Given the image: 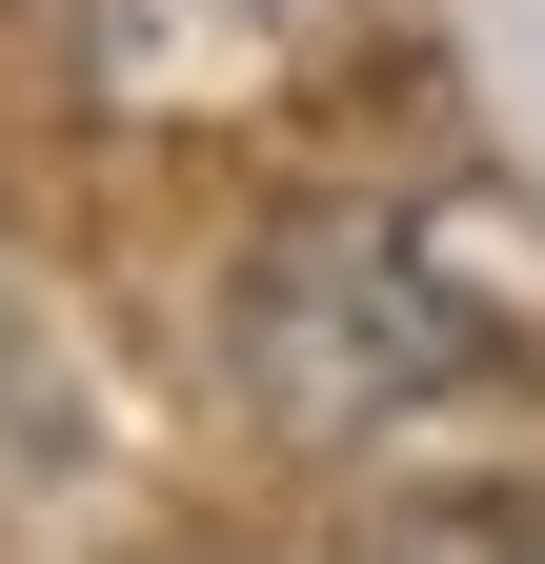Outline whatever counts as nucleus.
<instances>
[{"label":"nucleus","instance_id":"obj_1","mask_svg":"<svg viewBox=\"0 0 545 564\" xmlns=\"http://www.w3.org/2000/svg\"><path fill=\"white\" fill-rule=\"evenodd\" d=\"M445 364H464V303L425 282V242H404V223H303L284 262L243 282V383H263V423H303V444L425 403Z\"/></svg>","mask_w":545,"mask_h":564},{"label":"nucleus","instance_id":"obj_2","mask_svg":"<svg viewBox=\"0 0 545 564\" xmlns=\"http://www.w3.org/2000/svg\"><path fill=\"white\" fill-rule=\"evenodd\" d=\"M364 564H545V524H485V505H445V524H384Z\"/></svg>","mask_w":545,"mask_h":564}]
</instances>
